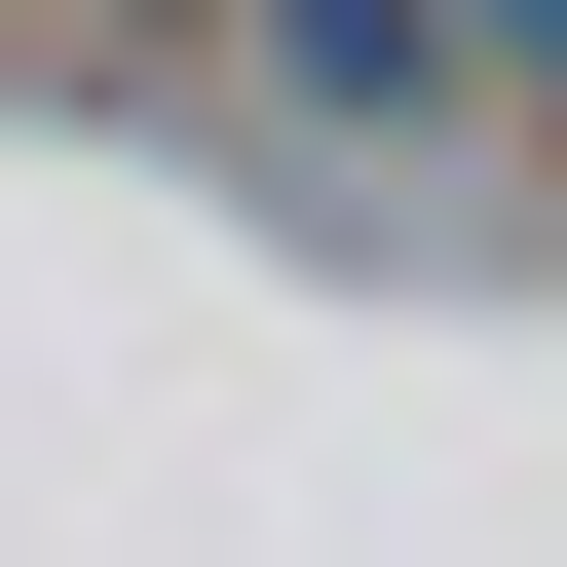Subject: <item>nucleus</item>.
Returning a JSON list of instances; mask_svg holds the SVG:
<instances>
[{
    "mask_svg": "<svg viewBox=\"0 0 567 567\" xmlns=\"http://www.w3.org/2000/svg\"><path fill=\"white\" fill-rule=\"evenodd\" d=\"M227 76L303 152H454V0H227Z\"/></svg>",
    "mask_w": 567,
    "mask_h": 567,
    "instance_id": "f257e3e1",
    "label": "nucleus"
},
{
    "mask_svg": "<svg viewBox=\"0 0 567 567\" xmlns=\"http://www.w3.org/2000/svg\"><path fill=\"white\" fill-rule=\"evenodd\" d=\"M454 114H529V189H567V0H454Z\"/></svg>",
    "mask_w": 567,
    "mask_h": 567,
    "instance_id": "f03ea898",
    "label": "nucleus"
}]
</instances>
